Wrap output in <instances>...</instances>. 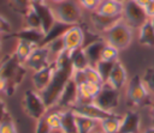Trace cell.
Here are the masks:
<instances>
[{
	"label": "cell",
	"mask_w": 154,
	"mask_h": 133,
	"mask_svg": "<svg viewBox=\"0 0 154 133\" xmlns=\"http://www.w3.org/2000/svg\"><path fill=\"white\" fill-rule=\"evenodd\" d=\"M135 31L136 30L120 17L108 29H106L101 34V36L103 42L109 43L120 52H123L132 44L135 40Z\"/></svg>",
	"instance_id": "1"
},
{
	"label": "cell",
	"mask_w": 154,
	"mask_h": 133,
	"mask_svg": "<svg viewBox=\"0 0 154 133\" xmlns=\"http://www.w3.org/2000/svg\"><path fill=\"white\" fill-rule=\"evenodd\" d=\"M48 7L57 24L60 25H77L83 20L84 10L77 0H65L58 4H49Z\"/></svg>",
	"instance_id": "2"
},
{
	"label": "cell",
	"mask_w": 154,
	"mask_h": 133,
	"mask_svg": "<svg viewBox=\"0 0 154 133\" xmlns=\"http://www.w3.org/2000/svg\"><path fill=\"white\" fill-rule=\"evenodd\" d=\"M71 67L70 68H60L57 69L55 68V74L52 79V81L49 83V85L41 92L48 109L51 110L52 108L57 107L58 101L61 96V92L66 85V83L69 81V79L71 78Z\"/></svg>",
	"instance_id": "3"
},
{
	"label": "cell",
	"mask_w": 154,
	"mask_h": 133,
	"mask_svg": "<svg viewBox=\"0 0 154 133\" xmlns=\"http://www.w3.org/2000/svg\"><path fill=\"white\" fill-rule=\"evenodd\" d=\"M20 103H22L23 111L30 119H32L35 121L43 117L49 110L42 95H41V92L35 90L34 87L26 89L24 91Z\"/></svg>",
	"instance_id": "4"
},
{
	"label": "cell",
	"mask_w": 154,
	"mask_h": 133,
	"mask_svg": "<svg viewBox=\"0 0 154 133\" xmlns=\"http://www.w3.org/2000/svg\"><path fill=\"white\" fill-rule=\"evenodd\" d=\"M150 91L146 85L142 75L135 74L134 77L129 78V81L125 86V96L129 103L134 107H141L147 102L150 96Z\"/></svg>",
	"instance_id": "5"
},
{
	"label": "cell",
	"mask_w": 154,
	"mask_h": 133,
	"mask_svg": "<svg viewBox=\"0 0 154 133\" xmlns=\"http://www.w3.org/2000/svg\"><path fill=\"white\" fill-rule=\"evenodd\" d=\"M60 36L64 44V52H66L70 55H72L76 50L84 47L85 32L79 24L69 26L60 34Z\"/></svg>",
	"instance_id": "6"
},
{
	"label": "cell",
	"mask_w": 154,
	"mask_h": 133,
	"mask_svg": "<svg viewBox=\"0 0 154 133\" xmlns=\"http://www.w3.org/2000/svg\"><path fill=\"white\" fill-rule=\"evenodd\" d=\"M122 18L135 30H138L147 20V16L141 6H138L134 0H126L124 2V10Z\"/></svg>",
	"instance_id": "7"
},
{
	"label": "cell",
	"mask_w": 154,
	"mask_h": 133,
	"mask_svg": "<svg viewBox=\"0 0 154 133\" xmlns=\"http://www.w3.org/2000/svg\"><path fill=\"white\" fill-rule=\"evenodd\" d=\"M51 64H53V61H52L48 48L45 44H40L32 50V53L30 54V56L26 59V61L23 65L28 71L35 72Z\"/></svg>",
	"instance_id": "8"
},
{
	"label": "cell",
	"mask_w": 154,
	"mask_h": 133,
	"mask_svg": "<svg viewBox=\"0 0 154 133\" xmlns=\"http://www.w3.org/2000/svg\"><path fill=\"white\" fill-rule=\"evenodd\" d=\"M70 109H71L76 115L87 116V117H90V119L96 120V121H101L102 119L116 114V113H112V111H108V110L102 109V108H101L97 103H95L94 101H91V102H85V103H76V104H73Z\"/></svg>",
	"instance_id": "9"
},
{
	"label": "cell",
	"mask_w": 154,
	"mask_h": 133,
	"mask_svg": "<svg viewBox=\"0 0 154 133\" xmlns=\"http://www.w3.org/2000/svg\"><path fill=\"white\" fill-rule=\"evenodd\" d=\"M94 102L97 103L102 109L116 113L114 110L120 103V91L111 87L107 84H103L101 92L99 93V96Z\"/></svg>",
	"instance_id": "10"
},
{
	"label": "cell",
	"mask_w": 154,
	"mask_h": 133,
	"mask_svg": "<svg viewBox=\"0 0 154 133\" xmlns=\"http://www.w3.org/2000/svg\"><path fill=\"white\" fill-rule=\"evenodd\" d=\"M128 81H129V73H128L126 67L124 66V64L120 60L116 61L111 68V72L107 77L105 84L120 91V90L125 89Z\"/></svg>",
	"instance_id": "11"
},
{
	"label": "cell",
	"mask_w": 154,
	"mask_h": 133,
	"mask_svg": "<svg viewBox=\"0 0 154 133\" xmlns=\"http://www.w3.org/2000/svg\"><path fill=\"white\" fill-rule=\"evenodd\" d=\"M55 74V66L54 64H51L41 69H37L35 72H31V85L35 90L38 92H42L52 81L53 77Z\"/></svg>",
	"instance_id": "12"
},
{
	"label": "cell",
	"mask_w": 154,
	"mask_h": 133,
	"mask_svg": "<svg viewBox=\"0 0 154 133\" xmlns=\"http://www.w3.org/2000/svg\"><path fill=\"white\" fill-rule=\"evenodd\" d=\"M123 10H124V2L117 0H101L97 10L94 13L106 18L117 19L122 17Z\"/></svg>",
	"instance_id": "13"
},
{
	"label": "cell",
	"mask_w": 154,
	"mask_h": 133,
	"mask_svg": "<svg viewBox=\"0 0 154 133\" xmlns=\"http://www.w3.org/2000/svg\"><path fill=\"white\" fill-rule=\"evenodd\" d=\"M141 115L136 110L126 111L122 117V126L119 133H140Z\"/></svg>",
	"instance_id": "14"
},
{
	"label": "cell",
	"mask_w": 154,
	"mask_h": 133,
	"mask_svg": "<svg viewBox=\"0 0 154 133\" xmlns=\"http://www.w3.org/2000/svg\"><path fill=\"white\" fill-rule=\"evenodd\" d=\"M76 102H77V84L71 77L61 92V96L58 101L57 107H60L61 109L71 108Z\"/></svg>",
	"instance_id": "15"
},
{
	"label": "cell",
	"mask_w": 154,
	"mask_h": 133,
	"mask_svg": "<svg viewBox=\"0 0 154 133\" xmlns=\"http://www.w3.org/2000/svg\"><path fill=\"white\" fill-rule=\"evenodd\" d=\"M40 44H36L29 40H25L23 37H18L17 38V43H16V47H14V52H13V55L16 56V59L20 62V64H24L26 61V59L30 56V54L32 53V50Z\"/></svg>",
	"instance_id": "16"
},
{
	"label": "cell",
	"mask_w": 154,
	"mask_h": 133,
	"mask_svg": "<svg viewBox=\"0 0 154 133\" xmlns=\"http://www.w3.org/2000/svg\"><path fill=\"white\" fill-rule=\"evenodd\" d=\"M61 116V127L60 131L64 133H77L76 125V115L70 108L59 109Z\"/></svg>",
	"instance_id": "17"
},
{
	"label": "cell",
	"mask_w": 154,
	"mask_h": 133,
	"mask_svg": "<svg viewBox=\"0 0 154 133\" xmlns=\"http://www.w3.org/2000/svg\"><path fill=\"white\" fill-rule=\"evenodd\" d=\"M122 117L123 115L113 114L99 121V127L103 133H119L122 126Z\"/></svg>",
	"instance_id": "18"
},
{
	"label": "cell",
	"mask_w": 154,
	"mask_h": 133,
	"mask_svg": "<svg viewBox=\"0 0 154 133\" xmlns=\"http://www.w3.org/2000/svg\"><path fill=\"white\" fill-rule=\"evenodd\" d=\"M137 38L140 44L149 48H154V28L152 26L149 19L138 29Z\"/></svg>",
	"instance_id": "19"
},
{
	"label": "cell",
	"mask_w": 154,
	"mask_h": 133,
	"mask_svg": "<svg viewBox=\"0 0 154 133\" xmlns=\"http://www.w3.org/2000/svg\"><path fill=\"white\" fill-rule=\"evenodd\" d=\"M90 64L89 58L84 50V47L76 50L72 55H71V72H79L83 71L85 67H88Z\"/></svg>",
	"instance_id": "20"
},
{
	"label": "cell",
	"mask_w": 154,
	"mask_h": 133,
	"mask_svg": "<svg viewBox=\"0 0 154 133\" xmlns=\"http://www.w3.org/2000/svg\"><path fill=\"white\" fill-rule=\"evenodd\" d=\"M76 125H77V133H93L99 126V121L87 116L76 115Z\"/></svg>",
	"instance_id": "21"
},
{
	"label": "cell",
	"mask_w": 154,
	"mask_h": 133,
	"mask_svg": "<svg viewBox=\"0 0 154 133\" xmlns=\"http://www.w3.org/2000/svg\"><path fill=\"white\" fill-rule=\"evenodd\" d=\"M119 54L120 50L113 47L109 43H103L101 52H100V59L99 61H105V62H116L119 60Z\"/></svg>",
	"instance_id": "22"
},
{
	"label": "cell",
	"mask_w": 154,
	"mask_h": 133,
	"mask_svg": "<svg viewBox=\"0 0 154 133\" xmlns=\"http://www.w3.org/2000/svg\"><path fill=\"white\" fill-rule=\"evenodd\" d=\"M81 74H82L83 79H84L85 81L105 84V80H103V78L101 77V74H100V72L97 71V68L95 67V65H89V66L85 67L83 71H81Z\"/></svg>",
	"instance_id": "23"
},
{
	"label": "cell",
	"mask_w": 154,
	"mask_h": 133,
	"mask_svg": "<svg viewBox=\"0 0 154 133\" xmlns=\"http://www.w3.org/2000/svg\"><path fill=\"white\" fill-rule=\"evenodd\" d=\"M103 40L101 41H96V42H93L91 44H89L88 47H84V50L89 58V61L91 65H95L99 59H100V52H101V48L103 46Z\"/></svg>",
	"instance_id": "24"
},
{
	"label": "cell",
	"mask_w": 154,
	"mask_h": 133,
	"mask_svg": "<svg viewBox=\"0 0 154 133\" xmlns=\"http://www.w3.org/2000/svg\"><path fill=\"white\" fill-rule=\"evenodd\" d=\"M45 119L51 127V129L54 132H59L61 127V116L60 110H48V113L45 115Z\"/></svg>",
	"instance_id": "25"
},
{
	"label": "cell",
	"mask_w": 154,
	"mask_h": 133,
	"mask_svg": "<svg viewBox=\"0 0 154 133\" xmlns=\"http://www.w3.org/2000/svg\"><path fill=\"white\" fill-rule=\"evenodd\" d=\"M76 84H77V102L76 103L91 102V97H90L89 89H88V81L82 80V81H78Z\"/></svg>",
	"instance_id": "26"
},
{
	"label": "cell",
	"mask_w": 154,
	"mask_h": 133,
	"mask_svg": "<svg viewBox=\"0 0 154 133\" xmlns=\"http://www.w3.org/2000/svg\"><path fill=\"white\" fill-rule=\"evenodd\" d=\"M0 133H18L16 123L10 115L0 122Z\"/></svg>",
	"instance_id": "27"
},
{
	"label": "cell",
	"mask_w": 154,
	"mask_h": 133,
	"mask_svg": "<svg viewBox=\"0 0 154 133\" xmlns=\"http://www.w3.org/2000/svg\"><path fill=\"white\" fill-rule=\"evenodd\" d=\"M113 64L114 62H105V61H97L95 64V67L97 68V71L100 72V74L103 78L105 81H106V79H107V77H108V74L111 72V68H112Z\"/></svg>",
	"instance_id": "28"
},
{
	"label": "cell",
	"mask_w": 154,
	"mask_h": 133,
	"mask_svg": "<svg viewBox=\"0 0 154 133\" xmlns=\"http://www.w3.org/2000/svg\"><path fill=\"white\" fill-rule=\"evenodd\" d=\"M77 1L84 11H88L91 13H94L97 10V7L101 2V0H77Z\"/></svg>",
	"instance_id": "29"
},
{
	"label": "cell",
	"mask_w": 154,
	"mask_h": 133,
	"mask_svg": "<svg viewBox=\"0 0 154 133\" xmlns=\"http://www.w3.org/2000/svg\"><path fill=\"white\" fill-rule=\"evenodd\" d=\"M34 133H53V131L51 129V127L48 126L45 116L36 120V125H35V129Z\"/></svg>",
	"instance_id": "30"
},
{
	"label": "cell",
	"mask_w": 154,
	"mask_h": 133,
	"mask_svg": "<svg viewBox=\"0 0 154 133\" xmlns=\"http://www.w3.org/2000/svg\"><path fill=\"white\" fill-rule=\"evenodd\" d=\"M142 78H143L146 85L148 86L149 91H150L152 93H154V68L148 69V71L146 72V74H144Z\"/></svg>",
	"instance_id": "31"
},
{
	"label": "cell",
	"mask_w": 154,
	"mask_h": 133,
	"mask_svg": "<svg viewBox=\"0 0 154 133\" xmlns=\"http://www.w3.org/2000/svg\"><path fill=\"white\" fill-rule=\"evenodd\" d=\"M103 84H99V83H90L88 81V89H89V93L91 97V101H95L96 97L99 96V93L101 92Z\"/></svg>",
	"instance_id": "32"
},
{
	"label": "cell",
	"mask_w": 154,
	"mask_h": 133,
	"mask_svg": "<svg viewBox=\"0 0 154 133\" xmlns=\"http://www.w3.org/2000/svg\"><path fill=\"white\" fill-rule=\"evenodd\" d=\"M1 93L10 95V84H8V80L0 74V95Z\"/></svg>",
	"instance_id": "33"
},
{
	"label": "cell",
	"mask_w": 154,
	"mask_h": 133,
	"mask_svg": "<svg viewBox=\"0 0 154 133\" xmlns=\"http://www.w3.org/2000/svg\"><path fill=\"white\" fill-rule=\"evenodd\" d=\"M8 111H7V104L5 102V99L0 96V122L2 120H5L7 116H8Z\"/></svg>",
	"instance_id": "34"
},
{
	"label": "cell",
	"mask_w": 154,
	"mask_h": 133,
	"mask_svg": "<svg viewBox=\"0 0 154 133\" xmlns=\"http://www.w3.org/2000/svg\"><path fill=\"white\" fill-rule=\"evenodd\" d=\"M11 2H12L16 7L24 10V13H25V12H26V10L31 6V4H30V1H29V0H11Z\"/></svg>",
	"instance_id": "35"
},
{
	"label": "cell",
	"mask_w": 154,
	"mask_h": 133,
	"mask_svg": "<svg viewBox=\"0 0 154 133\" xmlns=\"http://www.w3.org/2000/svg\"><path fill=\"white\" fill-rule=\"evenodd\" d=\"M143 11H144V13H146V16H147L148 19L153 18V17H154V0H150V1L143 7Z\"/></svg>",
	"instance_id": "36"
},
{
	"label": "cell",
	"mask_w": 154,
	"mask_h": 133,
	"mask_svg": "<svg viewBox=\"0 0 154 133\" xmlns=\"http://www.w3.org/2000/svg\"><path fill=\"white\" fill-rule=\"evenodd\" d=\"M7 25H8V23L6 22V19H4V18L0 16V35L7 30V29H6Z\"/></svg>",
	"instance_id": "37"
},
{
	"label": "cell",
	"mask_w": 154,
	"mask_h": 133,
	"mask_svg": "<svg viewBox=\"0 0 154 133\" xmlns=\"http://www.w3.org/2000/svg\"><path fill=\"white\" fill-rule=\"evenodd\" d=\"M31 5L34 6H41V5H46L48 4V0H29Z\"/></svg>",
	"instance_id": "38"
},
{
	"label": "cell",
	"mask_w": 154,
	"mask_h": 133,
	"mask_svg": "<svg viewBox=\"0 0 154 133\" xmlns=\"http://www.w3.org/2000/svg\"><path fill=\"white\" fill-rule=\"evenodd\" d=\"M134 1H135V2H136L138 6H141V7L143 8V7H144V6H146V5H147V4H148L150 0H134Z\"/></svg>",
	"instance_id": "39"
},
{
	"label": "cell",
	"mask_w": 154,
	"mask_h": 133,
	"mask_svg": "<svg viewBox=\"0 0 154 133\" xmlns=\"http://www.w3.org/2000/svg\"><path fill=\"white\" fill-rule=\"evenodd\" d=\"M142 133H154V126H150V127H147Z\"/></svg>",
	"instance_id": "40"
},
{
	"label": "cell",
	"mask_w": 154,
	"mask_h": 133,
	"mask_svg": "<svg viewBox=\"0 0 154 133\" xmlns=\"http://www.w3.org/2000/svg\"><path fill=\"white\" fill-rule=\"evenodd\" d=\"M63 1H65V0H48L49 4H58V2H63Z\"/></svg>",
	"instance_id": "41"
},
{
	"label": "cell",
	"mask_w": 154,
	"mask_h": 133,
	"mask_svg": "<svg viewBox=\"0 0 154 133\" xmlns=\"http://www.w3.org/2000/svg\"><path fill=\"white\" fill-rule=\"evenodd\" d=\"M150 114H152V117H153V120H154V104L152 105V109H150Z\"/></svg>",
	"instance_id": "42"
},
{
	"label": "cell",
	"mask_w": 154,
	"mask_h": 133,
	"mask_svg": "<svg viewBox=\"0 0 154 133\" xmlns=\"http://www.w3.org/2000/svg\"><path fill=\"white\" fill-rule=\"evenodd\" d=\"M149 22H150V24H152V26L154 28V17H153V18H150V19H149Z\"/></svg>",
	"instance_id": "43"
},
{
	"label": "cell",
	"mask_w": 154,
	"mask_h": 133,
	"mask_svg": "<svg viewBox=\"0 0 154 133\" xmlns=\"http://www.w3.org/2000/svg\"><path fill=\"white\" fill-rule=\"evenodd\" d=\"M93 133H103V132H102V131H101V129H100V131H94V132H93Z\"/></svg>",
	"instance_id": "44"
},
{
	"label": "cell",
	"mask_w": 154,
	"mask_h": 133,
	"mask_svg": "<svg viewBox=\"0 0 154 133\" xmlns=\"http://www.w3.org/2000/svg\"><path fill=\"white\" fill-rule=\"evenodd\" d=\"M117 1H120V2H125L126 0H117Z\"/></svg>",
	"instance_id": "45"
},
{
	"label": "cell",
	"mask_w": 154,
	"mask_h": 133,
	"mask_svg": "<svg viewBox=\"0 0 154 133\" xmlns=\"http://www.w3.org/2000/svg\"><path fill=\"white\" fill-rule=\"evenodd\" d=\"M54 133H64V132H61V131H59V132H54Z\"/></svg>",
	"instance_id": "46"
},
{
	"label": "cell",
	"mask_w": 154,
	"mask_h": 133,
	"mask_svg": "<svg viewBox=\"0 0 154 133\" xmlns=\"http://www.w3.org/2000/svg\"><path fill=\"white\" fill-rule=\"evenodd\" d=\"M0 50H1V41H0Z\"/></svg>",
	"instance_id": "47"
}]
</instances>
